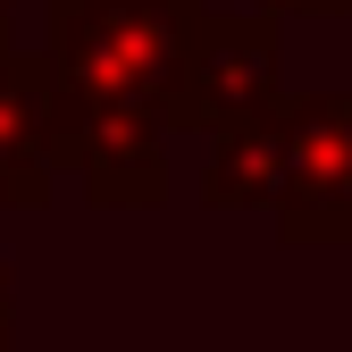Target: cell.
I'll return each mask as SVG.
<instances>
[{
  "label": "cell",
  "mask_w": 352,
  "mask_h": 352,
  "mask_svg": "<svg viewBox=\"0 0 352 352\" xmlns=\"http://www.w3.org/2000/svg\"><path fill=\"white\" fill-rule=\"evenodd\" d=\"M210 0H51L42 17V67L59 109H135L168 118L185 51Z\"/></svg>",
  "instance_id": "6da1fadb"
},
{
  "label": "cell",
  "mask_w": 352,
  "mask_h": 352,
  "mask_svg": "<svg viewBox=\"0 0 352 352\" xmlns=\"http://www.w3.org/2000/svg\"><path fill=\"white\" fill-rule=\"evenodd\" d=\"M269 17H352V0H252Z\"/></svg>",
  "instance_id": "52a82bcc"
},
{
  "label": "cell",
  "mask_w": 352,
  "mask_h": 352,
  "mask_svg": "<svg viewBox=\"0 0 352 352\" xmlns=\"http://www.w3.org/2000/svg\"><path fill=\"white\" fill-rule=\"evenodd\" d=\"M201 201H218V210H277L285 201V151H277L269 118L243 126V135H227V143H210Z\"/></svg>",
  "instance_id": "8992f818"
},
{
  "label": "cell",
  "mask_w": 352,
  "mask_h": 352,
  "mask_svg": "<svg viewBox=\"0 0 352 352\" xmlns=\"http://www.w3.org/2000/svg\"><path fill=\"white\" fill-rule=\"evenodd\" d=\"M59 176V101L42 51H0V201L42 210Z\"/></svg>",
  "instance_id": "5b68a950"
},
{
  "label": "cell",
  "mask_w": 352,
  "mask_h": 352,
  "mask_svg": "<svg viewBox=\"0 0 352 352\" xmlns=\"http://www.w3.org/2000/svg\"><path fill=\"white\" fill-rule=\"evenodd\" d=\"M0 344H9V277H0Z\"/></svg>",
  "instance_id": "ba28073f"
},
{
  "label": "cell",
  "mask_w": 352,
  "mask_h": 352,
  "mask_svg": "<svg viewBox=\"0 0 352 352\" xmlns=\"http://www.w3.org/2000/svg\"><path fill=\"white\" fill-rule=\"evenodd\" d=\"M285 17L269 9H210L193 51H185V76L168 93V135H201V143H227L243 126H260L285 93Z\"/></svg>",
  "instance_id": "7a4b0ae2"
},
{
  "label": "cell",
  "mask_w": 352,
  "mask_h": 352,
  "mask_svg": "<svg viewBox=\"0 0 352 352\" xmlns=\"http://www.w3.org/2000/svg\"><path fill=\"white\" fill-rule=\"evenodd\" d=\"M269 126L285 151L277 227L294 243H352V93H294Z\"/></svg>",
  "instance_id": "3957f363"
},
{
  "label": "cell",
  "mask_w": 352,
  "mask_h": 352,
  "mask_svg": "<svg viewBox=\"0 0 352 352\" xmlns=\"http://www.w3.org/2000/svg\"><path fill=\"white\" fill-rule=\"evenodd\" d=\"M160 135H168V126L160 118H135V109H59V168L84 185V201L135 210V201H160L168 193Z\"/></svg>",
  "instance_id": "277c9868"
}]
</instances>
